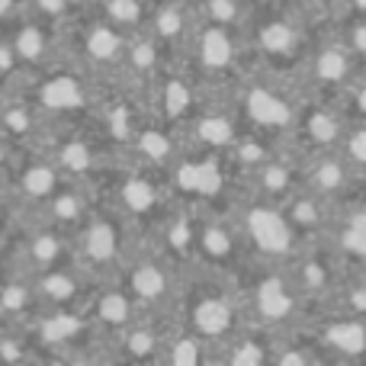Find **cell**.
I'll return each instance as SVG.
<instances>
[{"label":"cell","mask_w":366,"mask_h":366,"mask_svg":"<svg viewBox=\"0 0 366 366\" xmlns=\"http://www.w3.org/2000/svg\"><path fill=\"white\" fill-rule=\"evenodd\" d=\"M309 16L299 4H283V0H260L251 6V16L244 26V42L251 68L270 71V74L286 77L290 71H299L305 51H309V36H305Z\"/></svg>","instance_id":"1"},{"label":"cell","mask_w":366,"mask_h":366,"mask_svg":"<svg viewBox=\"0 0 366 366\" xmlns=\"http://www.w3.org/2000/svg\"><path fill=\"white\" fill-rule=\"evenodd\" d=\"M228 97H232L244 129L267 135L280 145H290L299 122V109H302L305 100V94L299 87H292L286 77L270 74V71L247 68L232 84Z\"/></svg>","instance_id":"2"},{"label":"cell","mask_w":366,"mask_h":366,"mask_svg":"<svg viewBox=\"0 0 366 366\" xmlns=\"http://www.w3.org/2000/svg\"><path fill=\"white\" fill-rule=\"evenodd\" d=\"M241 299H244L247 325L280 335L286 328H296L305 322V309L309 302L302 299L296 280H292L286 264H260V260H247L238 270Z\"/></svg>","instance_id":"3"},{"label":"cell","mask_w":366,"mask_h":366,"mask_svg":"<svg viewBox=\"0 0 366 366\" xmlns=\"http://www.w3.org/2000/svg\"><path fill=\"white\" fill-rule=\"evenodd\" d=\"M116 280L126 286L129 296L135 299V305L145 315L177 318V302L183 290V264H177L167 251H161L152 234H139L135 238L132 251H129Z\"/></svg>","instance_id":"4"},{"label":"cell","mask_w":366,"mask_h":366,"mask_svg":"<svg viewBox=\"0 0 366 366\" xmlns=\"http://www.w3.org/2000/svg\"><path fill=\"white\" fill-rule=\"evenodd\" d=\"M61 49L71 64L90 74L103 87H119L122 64H126L129 32L116 29L103 16L84 6L71 23L61 26Z\"/></svg>","instance_id":"5"},{"label":"cell","mask_w":366,"mask_h":366,"mask_svg":"<svg viewBox=\"0 0 366 366\" xmlns=\"http://www.w3.org/2000/svg\"><path fill=\"white\" fill-rule=\"evenodd\" d=\"M234 225L244 241L247 260H260V264H290L296 251L305 244V238L292 228L290 215L280 202L260 199L251 193H234L228 202Z\"/></svg>","instance_id":"6"},{"label":"cell","mask_w":366,"mask_h":366,"mask_svg":"<svg viewBox=\"0 0 366 366\" xmlns=\"http://www.w3.org/2000/svg\"><path fill=\"white\" fill-rule=\"evenodd\" d=\"M26 94L36 100V107L51 126H84L94 119V109L103 97V84L84 74L68 58H61L51 68L26 77Z\"/></svg>","instance_id":"7"},{"label":"cell","mask_w":366,"mask_h":366,"mask_svg":"<svg viewBox=\"0 0 366 366\" xmlns=\"http://www.w3.org/2000/svg\"><path fill=\"white\" fill-rule=\"evenodd\" d=\"M135 238L139 228L109 199H100L90 219L74 232V264L94 280H116Z\"/></svg>","instance_id":"8"},{"label":"cell","mask_w":366,"mask_h":366,"mask_svg":"<svg viewBox=\"0 0 366 366\" xmlns=\"http://www.w3.org/2000/svg\"><path fill=\"white\" fill-rule=\"evenodd\" d=\"M103 187H109L107 199L139 228V234H152L164 222V215L177 206L171 187H167V174L148 171V167L139 164H126L122 158Z\"/></svg>","instance_id":"9"},{"label":"cell","mask_w":366,"mask_h":366,"mask_svg":"<svg viewBox=\"0 0 366 366\" xmlns=\"http://www.w3.org/2000/svg\"><path fill=\"white\" fill-rule=\"evenodd\" d=\"M244 58H247L244 29H232V26L199 19L180 61L209 90H232V84L247 71Z\"/></svg>","instance_id":"10"},{"label":"cell","mask_w":366,"mask_h":366,"mask_svg":"<svg viewBox=\"0 0 366 366\" xmlns=\"http://www.w3.org/2000/svg\"><path fill=\"white\" fill-rule=\"evenodd\" d=\"M232 164L219 152L202 148H183V154L167 171V187L174 199L183 206H228V187H232Z\"/></svg>","instance_id":"11"},{"label":"cell","mask_w":366,"mask_h":366,"mask_svg":"<svg viewBox=\"0 0 366 366\" xmlns=\"http://www.w3.org/2000/svg\"><path fill=\"white\" fill-rule=\"evenodd\" d=\"M193 264L238 273L247 264L241 232L228 206H193Z\"/></svg>","instance_id":"12"},{"label":"cell","mask_w":366,"mask_h":366,"mask_svg":"<svg viewBox=\"0 0 366 366\" xmlns=\"http://www.w3.org/2000/svg\"><path fill=\"white\" fill-rule=\"evenodd\" d=\"M206 97H209L206 84H202L183 61H171L164 71H161L158 81L145 90L142 100H145L148 116L167 122V126H174L180 132V129L196 116V109L206 103Z\"/></svg>","instance_id":"13"},{"label":"cell","mask_w":366,"mask_h":366,"mask_svg":"<svg viewBox=\"0 0 366 366\" xmlns=\"http://www.w3.org/2000/svg\"><path fill=\"white\" fill-rule=\"evenodd\" d=\"M357 71H360V61L350 51V45L344 42V36L325 39L322 45L305 51L302 64L296 71V77H299L296 87L305 97H337L354 81Z\"/></svg>","instance_id":"14"},{"label":"cell","mask_w":366,"mask_h":366,"mask_svg":"<svg viewBox=\"0 0 366 366\" xmlns=\"http://www.w3.org/2000/svg\"><path fill=\"white\" fill-rule=\"evenodd\" d=\"M68 180L61 174V167L51 161V154L45 148H32L23 152L16 161V167L6 177V189H10L13 209H16V219L26 215H36L51 196L58 193V187Z\"/></svg>","instance_id":"15"},{"label":"cell","mask_w":366,"mask_h":366,"mask_svg":"<svg viewBox=\"0 0 366 366\" xmlns=\"http://www.w3.org/2000/svg\"><path fill=\"white\" fill-rule=\"evenodd\" d=\"M347 126L350 116L344 113L337 97H305L290 148L302 158L315 152H335V148H341Z\"/></svg>","instance_id":"16"},{"label":"cell","mask_w":366,"mask_h":366,"mask_svg":"<svg viewBox=\"0 0 366 366\" xmlns=\"http://www.w3.org/2000/svg\"><path fill=\"white\" fill-rule=\"evenodd\" d=\"M6 39H10V49L19 61L23 74H39V71L51 68L55 61L64 58L61 49V26L49 23V19L36 16V13L23 10L16 19L4 26Z\"/></svg>","instance_id":"17"},{"label":"cell","mask_w":366,"mask_h":366,"mask_svg":"<svg viewBox=\"0 0 366 366\" xmlns=\"http://www.w3.org/2000/svg\"><path fill=\"white\" fill-rule=\"evenodd\" d=\"M183 135L167 122L154 119V116H145L142 126L132 132V139L126 142V148L119 152V158L126 164H139L148 167V171L167 174L174 167V161L183 154Z\"/></svg>","instance_id":"18"},{"label":"cell","mask_w":366,"mask_h":366,"mask_svg":"<svg viewBox=\"0 0 366 366\" xmlns=\"http://www.w3.org/2000/svg\"><path fill=\"white\" fill-rule=\"evenodd\" d=\"M81 312L90 322V328H94L103 341L113 337V335H119L122 328H129L139 315H145L119 280H97L94 290H90V296L84 299Z\"/></svg>","instance_id":"19"},{"label":"cell","mask_w":366,"mask_h":366,"mask_svg":"<svg viewBox=\"0 0 366 366\" xmlns=\"http://www.w3.org/2000/svg\"><path fill=\"white\" fill-rule=\"evenodd\" d=\"M174 318L164 315H139L129 328L119 335L107 337V360L113 363H161V350H164L167 331H171Z\"/></svg>","instance_id":"20"},{"label":"cell","mask_w":366,"mask_h":366,"mask_svg":"<svg viewBox=\"0 0 366 366\" xmlns=\"http://www.w3.org/2000/svg\"><path fill=\"white\" fill-rule=\"evenodd\" d=\"M325 309H328V315L309 322V331L318 341L322 354L335 357V360H366V318L331 309V305H325Z\"/></svg>","instance_id":"21"},{"label":"cell","mask_w":366,"mask_h":366,"mask_svg":"<svg viewBox=\"0 0 366 366\" xmlns=\"http://www.w3.org/2000/svg\"><path fill=\"white\" fill-rule=\"evenodd\" d=\"M29 283L39 299V312H55V309H84V299L90 296L97 280L87 277L77 264H61L42 273H29Z\"/></svg>","instance_id":"22"},{"label":"cell","mask_w":366,"mask_h":366,"mask_svg":"<svg viewBox=\"0 0 366 366\" xmlns=\"http://www.w3.org/2000/svg\"><path fill=\"white\" fill-rule=\"evenodd\" d=\"M241 180L247 183L244 193L283 206V202L302 187V154H296L286 145V148H280L273 158H267L260 167H254L251 174H244Z\"/></svg>","instance_id":"23"},{"label":"cell","mask_w":366,"mask_h":366,"mask_svg":"<svg viewBox=\"0 0 366 366\" xmlns=\"http://www.w3.org/2000/svg\"><path fill=\"white\" fill-rule=\"evenodd\" d=\"M199 26V10L193 0H152L148 10V32L167 49L174 61H180Z\"/></svg>","instance_id":"24"},{"label":"cell","mask_w":366,"mask_h":366,"mask_svg":"<svg viewBox=\"0 0 366 366\" xmlns=\"http://www.w3.org/2000/svg\"><path fill=\"white\" fill-rule=\"evenodd\" d=\"M357 183V167L344 158L341 152H315L302 158V187L322 196L325 202L337 206L344 196L354 189Z\"/></svg>","instance_id":"25"},{"label":"cell","mask_w":366,"mask_h":366,"mask_svg":"<svg viewBox=\"0 0 366 366\" xmlns=\"http://www.w3.org/2000/svg\"><path fill=\"white\" fill-rule=\"evenodd\" d=\"M171 61L174 58L167 55V49L148 29L132 32V36H129V49H126V64H122L119 87H129V90H135V94L145 97V90L158 81L161 71H164Z\"/></svg>","instance_id":"26"},{"label":"cell","mask_w":366,"mask_h":366,"mask_svg":"<svg viewBox=\"0 0 366 366\" xmlns=\"http://www.w3.org/2000/svg\"><path fill=\"white\" fill-rule=\"evenodd\" d=\"M97 202H100L97 187L81 183V180H64L61 187H58V193L51 196L36 215L45 222H51V225L64 228V232H77V228L90 219Z\"/></svg>","instance_id":"27"},{"label":"cell","mask_w":366,"mask_h":366,"mask_svg":"<svg viewBox=\"0 0 366 366\" xmlns=\"http://www.w3.org/2000/svg\"><path fill=\"white\" fill-rule=\"evenodd\" d=\"M206 360H212V344L202 341L196 331H189L187 325H180L174 318L171 331H167L164 350H161V363L193 366V363H206Z\"/></svg>","instance_id":"28"},{"label":"cell","mask_w":366,"mask_h":366,"mask_svg":"<svg viewBox=\"0 0 366 366\" xmlns=\"http://www.w3.org/2000/svg\"><path fill=\"white\" fill-rule=\"evenodd\" d=\"M90 13L103 16L107 23H113L122 32H142L148 29V10H152V0H84Z\"/></svg>","instance_id":"29"},{"label":"cell","mask_w":366,"mask_h":366,"mask_svg":"<svg viewBox=\"0 0 366 366\" xmlns=\"http://www.w3.org/2000/svg\"><path fill=\"white\" fill-rule=\"evenodd\" d=\"M251 6H254L251 0H199L196 10H199V19H206V23L244 29L247 16H251Z\"/></svg>","instance_id":"30"},{"label":"cell","mask_w":366,"mask_h":366,"mask_svg":"<svg viewBox=\"0 0 366 366\" xmlns=\"http://www.w3.org/2000/svg\"><path fill=\"white\" fill-rule=\"evenodd\" d=\"M26 10L55 26H64L84 10V0H26Z\"/></svg>","instance_id":"31"},{"label":"cell","mask_w":366,"mask_h":366,"mask_svg":"<svg viewBox=\"0 0 366 366\" xmlns=\"http://www.w3.org/2000/svg\"><path fill=\"white\" fill-rule=\"evenodd\" d=\"M337 100H341L344 113L350 116V122H366V74L357 71L354 81L337 94Z\"/></svg>","instance_id":"32"},{"label":"cell","mask_w":366,"mask_h":366,"mask_svg":"<svg viewBox=\"0 0 366 366\" xmlns=\"http://www.w3.org/2000/svg\"><path fill=\"white\" fill-rule=\"evenodd\" d=\"M337 152L357 167V174L366 171V122H350Z\"/></svg>","instance_id":"33"},{"label":"cell","mask_w":366,"mask_h":366,"mask_svg":"<svg viewBox=\"0 0 366 366\" xmlns=\"http://www.w3.org/2000/svg\"><path fill=\"white\" fill-rule=\"evenodd\" d=\"M19 154H23V148H19L16 142H13L10 135H6L4 129H0V180L10 177V171L16 167Z\"/></svg>","instance_id":"34"},{"label":"cell","mask_w":366,"mask_h":366,"mask_svg":"<svg viewBox=\"0 0 366 366\" xmlns=\"http://www.w3.org/2000/svg\"><path fill=\"white\" fill-rule=\"evenodd\" d=\"M344 42L350 45V51L357 55V61L366 64V16L354 19V23L347 26V32H344Z\"/></svg>","instance_id":"35"},{"label":"cell","mask_w":366,"mask_h":366,"mask_svg":"<svg viewBox=\"0 0 366 366\" xmlns=\"http://www.w3.org/2000/svg\"><path fill=\"white\" fill-rule=\"evenodd\" d=\"M13 254H16V222L0 225V273L13 267Z\"/></svg>","instance_id":"36"},{"label":"cell","mask_w":366,"mask_h":366,"mask_svg":"<svg viewBox=\"0 0 366 366\" xmlns=\"http://www.w3.org/2000/svg\"><path fill=\"white\" fill-rule=\"evenodd\" d=\"M341 4L344 0H299L305 16H312V13H318V16H337V13H341Z\"/></svg>","instance_id":"37"},{"label":"cell","mask_w":366,"mask_h":366,"mask_svg":"<svg viewBox=\"0 0 366 366\" xmlns=\"http://www.w3.org/2000/svg\"><path fill=\"white\" fill-rule=\"evenodd\" d=\"M13 222H16V209H13L6 180H0V225H13Z\"/></svg>","instance_id":"38"},{"label":"cell","mask_w":366,"mask_h":366,"mask_svg":"<svg viewBox=\"0 0 366 366\" xmlns=\"http://www.w3.org/2000/svg\"><path fill=\"white\" fill-rule=\"evenodd\" d=\"M23 10H26V0H0V26L16 19Z\"/></svg>","instance_id":"39"},{"label":"cell","mask_w":366,"mask_h":366,"mask_svg":"<svg viewBox=\"0 0 366 366\" xmlns=\"http://www.w3.org/2000/svg\"><path fill=\"white\" fill-rule=\"evenodd\" d=\"M337 16H350V19L366 16V0H344V4H341V13H337Z\"/></svg>","instance_id":"40"},{"label":"cell","mask_w":366,"mask_h":366,"mask_svg":"<svg viewBox=\"0 0 366 366\" xmlns=\"http://www.w3.org/2000/svg\"><path fill=\"white\" fill-rule=\"evenodd\" d=\"M251 4H260V0H251Z\"/></svg>","instance_id":"41"}]
</instances>
